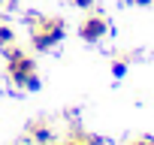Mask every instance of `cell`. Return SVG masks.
<instances>
[{"label":"cell","mask_w":154,"mask_h":145,"mask_svg":"<svg viewBox=\"0 0 154 145\" xmlns=\"http://www.w3.org/2000/svg\"><path fill=\"white\" fill-rule=\"evenodd\" d=\"M124 3H133V6H151V0H124Z\"/></svg>","instance_id":"cell-10"},{"label":"cell","mask_w":154,"mask_h":145,"mask_svg":"<svg viewBox=\"0 0 154 145\" xmlns=\"http://www.w3.org/2000/svg\"><path fill=\"white\" fill-rule=\"evenodd\" d=\"M60 39H63V21L60 18H36L33 21L30 42L36 51H51Z\"/></svg>","instance_id":"cell-2"},{"label":"cell","mask_w":154,"mask_h":145,"mask_svg":"<svg viewBox=\"0 0 154 145\" xmlns=\"http://www.w3.org/2000/svg\"><path fill=\"white\" fill-rule=\"evenodd\" d=\"M106 33H109V21H106L103 15H88V18L82 21V27H79V36H82L85 42H100Z\"/></svg>","instance_id":"cell-3"},{"label":"cell","mask_w":154,"mask_h":145,"mask_svg":"<svg viewBox=\"0 0 154 145\" xmlns=\"http://www.w3.org/2000/svg\"><path fill=\"white\" fill-rule=\"evenodd\" d=\"M79 9H94V0H72Z\"/></svg>","instance_id":"cell-8"},{"label":"cell","mask_w":154,"mask_h":145,"mask_svg":"<svg viewBox=\"0 0 154 145\" xmlns=\"http://www.w3.org/2000/svg\"><path fill=\"white\" fill-rule=\"evenodd\" d=\"M6 48V45H3ZM6 72H9V79L24 88V91H39V76H36V63L30 60V54L18 51V48H6Z\"/></svg>","instance_id":"cell-1"},{"label":"cell","mask_w":154,"mask_h":145,"mask_svg":"<svg viewBox=\"0 0 154 145\" xmlns=\"http://www.w3.org/2000/svg\"><path fill=\"white\" fill-rule=\"evenodd\" d=\"M27 139H30V145H54V130L48 124H30Z\"/></svg>","instance_id":"cell-4"},{"label":"cell","mask_w":154,"mask_h":145,"mask_svg":"<svg viewBox=\"0 0 154 145\" xmlns=\"http://www.w3.org/2000/svg\"><path fill=\"white\" fill-rule=\"evenodd\" d=\"M15 42V30L9 24H0V45H12Z\"/></svg>","instance_id":"cell-5"},{"label":"cell","mask_w":154,"mask_h":145,"mask_svg":"<svg viewBox=\"0 0 154 145\" xmlns=\"http://www.w3.org/2000/svg\"><path fill=\"white\" fill-rule=\"evenodd\" d=\"M18 145H24V142H18Z\"/></svg>","instance_id":"cell-11"},{"label":"cell","mask_w":154,"mask_h":145,"mask_svg":"<svg viewBox=\"0 0 154 145\" xmlns=\"http://www.w3.org/2000/svg\"><path fill=\"white\" fill-rule=\"evenodd\" d=\"M91 145H109V139H103V136H94V139H88Z\"/></svg>","instance_id":"cell-9"},{"label":"cell","mask_w":154,"mask_h":145,"mask_svg":"<svg viewBox=\"0 0 154 145\" xmlns=\"http://www.w3.org/2000/svg\"><path fill=\"white\" fill-rule=\"evenodd\" d=\"M63 145H91V142H88V136H85V139H79V136H72V139H66Z\"/></svg>","instance_id":"cell-7"},{"label":"cell","mask_w":154,"mask_h":145,"mask_svg":"<svg viewBox=\"0 0 154 145\" xmlns=\"http://www.w3.org/2000/svg\"><path fill=\"white\" fill-rule=\"evenodd\" d=\"M112 76H115V79H124V76H127V60H115V63H112Z\"/></svg>","instance_id":"cell-6"}]
</instances>
